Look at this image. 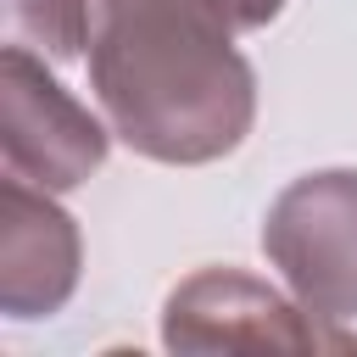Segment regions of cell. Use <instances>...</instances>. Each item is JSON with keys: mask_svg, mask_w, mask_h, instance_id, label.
<instances>
[{"mask_svg": "<svg viewBox=\"0 0 357 357\" xmlns=\"http://www.w3.org/2000/svg\"><path fill=\"white\" fill-rule=\"evenodd\" d=\"M218 0H95L89 84L112 134L167 167H201L251 134L257 73Z\"/></svg>", "mask_w": 357, "mask_h": 357, "instance_id": "obj_1", "label": "cell"}, {"mask_svg": "<svg viewBox=\"0 0 357 357\" xmlns=\"http://www.w3.org/2000/svg\"><path fill=\"white\" fill-rule=\"evenodd\" d=\"M262 251L307 312L357 324V167L290 178L262 218Z\"/></svg>", "mask_w": 357, "mask_h": 357, "instance_id": "obj_2", "label": "cell"}, {"mask_svg": "<svg viewBox=\"0 0 357 357\" xmlns=\"http://www.w3.org/2000/svg\"><path fill=\"white\" fill-rule=\"evenodd\" d=\"M167 351H357V335L240 268H201L162 301Z\"/></svg>", "mask_w": 357, "mask_h": 357, "instance_id": "obj_3", "label": "cell"}, {"mask_svg": "<svg viewBox=\"0 0 357 357\" xmlns=\"http://www.w3.org/2000/svg\"><path fill=\"white\" fill-rule=\"evenodd\" d=\"M112 151V123H100L84 100H73L50 61L6 45L0 50V162L11 178H28L50 195L78 190L89 173H100Z\"/></svg>", "mask_w": 357, "mask_h": 357, "instance_id": "obj_4", "label": "cell"}, {"mask_svg": "<svg viewBox=\"0 0 357 357\" xmlns=\"http://www.w3.org/2000/svg\"><path fill=\"white\" fill-rule=\"evenodd\" d=\"M84 240L73 212L50 201V190L28 178H0V312L6 318H50L78 290Z\"/></svg>", "mask_w": 357, "mask_h": 357, "instance_id": "obj_5", "label": "cell"}, {"mask_svg": "<svg viewBox=\"0 0 357 357\" xmlns=\"http://www.w3.org/2000/svg\"><path fill=\"white\" fill-rule=\"evenodd\" d=\"M6 11V45H22L33 56L73 61L95 39V0H0Z\"/></svg>", "mask_w": 357, "mask_h": 357, "instance_id": "obj_6", "label": "cell"}, {"mask_svg": "<svg viewBox=\"0 0 357 357\" xmlns=\"http://www.w3.org/2000/svg\"><path fill=\"white\" fill-rule=\"evenodd\" d=\"M223 11H229V22L240 28V33H251V28H268L279 11H284V0H218Z\"/></svg>", "mask_w": 357, "mask_h": 357, "instance_id": "obj_7", "label": "cell"}]
</instances>
